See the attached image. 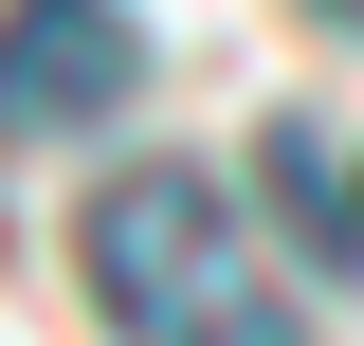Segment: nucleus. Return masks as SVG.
I'll return each instance as SVG.
<instances>
[{
	"instance_id": "f257e3e1",
	"label": "nucleus",
	"mask_w": 364,
	"mask_h": 346,
	"mask_svg": "<svg viewBox=\"0 0 364 346\" xmlns=\"http://www.w3.org/2000/svg\"><path fill=\"white\" fill-rule=\"evenodd\" d=\"M73 273H91V310H109L128 346H310V328H291V273L255 256V219H237L200 164H128V182H91Z\"/></svg>"
},
{
	"instance_id": "f03ea898",
	"label": "nucleus",
	"mask_w": 364,
	"mask_h": 346,
	"mask_svg": "<svg viewBox=\"0 0 364 346\" xmlns=\"http://www.w3.org/2000/svg\"><path fill=\"white\" fill-rule=\"evenodd\" d=\"M128 73H146V37L109 0H18V37H0V110L18 128H109Z\"/></svg>"
},
{
	"instance_id": "7ed1b4c3",
	"label": "nucleus",
	"mask_w": 364,
	"mask_h": 346,
	"mask_svg": "<svg viewBox=\"0 0 364 346\" xmlns=\"http://www.w3.org/2000/svg\"><path fill=\"white\" fill-rule=\"evenodd\" d=\"M273 201L310 219V256H328V273L364 256V201H346V164H328V128H273Z\"/></svg>"
}]
</instances>
